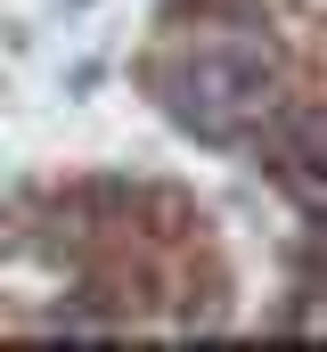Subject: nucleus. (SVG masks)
<instances>
[{"instance_id":"1","label":"nucleus","mask_w":327,"mask_h":352,"mask_svg":"<svg viewBox=\"0 0 327 352\" xmlns=\"http://www.w3.org/2000/svg\"><path fill=\"white\" fill-rule=\"evenodd\" d=\"M156 98L180 131L229 148L245 123H262L278 107V58L262 41H245V25H229L213 41H188L172 66H156Z\"/></svg>"},{"instance_id":"2","label":"nucleus","mask_w":327,"mask_h":352,"mask_svg":"<svg viewBox=\"0 0 327 352\" xmlns=\"http://www.w3.org/2000/svg\"><path fill=\"white\" fill-rule=\"evenodd\" d=\"M74 8H82V0H74Z\"/></svg>"}]
</instances>
